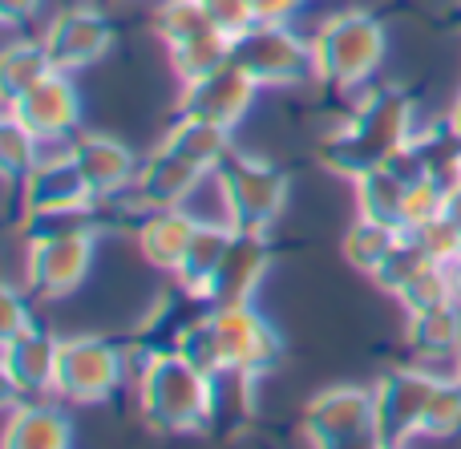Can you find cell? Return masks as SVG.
Returning a JSON list of instances; mask_svg holds the SVG:
<instances>
[{
  "label": "cell",
  "instance_id": "cell-1",
  "mask_svg": "<svg viewBox=\"0 0 461 449\" xmlns=\"http://www.w3.org/2000/svg\"><path fill=\"white\" fill-rule=\"evenodd\" d=\"M417 134V102L401 85H376L357 102V110L320 138V158L344 178H360L365 170L384 166L401 146Z\"/></svg>",
  "mask_w": 461,
  "mask_h": 449
},
{
  "label": "cell",
  "instance_id": "cell-2",
  "mask_svg": "<svg viewBox=\"0 0 461 449\" xmlns=\"http://www.w3.org/2000/svg\"><path fill=\"white\" fill-rule=\"evenodd\" d=\"M134 413L154 434H207L215 429V381L186 364L175 348H162L134 389Z\"/></svg>",
  "mask_w": 461,
  "mask_h": 449
},
{
  "label": "cell",
  "instance_id": "cell-3",
  "mask_svg": "<svg viewBox=\"0 0 461 449\" xmlns=\"http://www.w3.org/2000/svg\"><path fill=\"white\" fill-rule=\"evenodd\" d=\"M316 81L336 94L368 85L389 57V29L373 8H336L312 29Z\"/></svg>",
  "mask_w": 461,
  "mask_h": 449
},
{
  "label": "cell",
  "instance_id": "cell-4",
  "mask_svg": "<svg viewBox=\"0 0 461 449\" xmlns=\"http://www.w3.org/2000/svg\"><path fill=\"white\" fill-rule=\"evenodd\" d=\"M215 186L230 227H251V231H271L292 199L287 170L239 146H230V154L215 166Z\"/></svg>",
  "mask_w": 461,
  "mask_h": 449
},
{
  "label": "cell",
  "instance_id": "cell-5",
  "mask_svg": "<svg viewBox=\"0 0 461 449\" xmlns=\"http://www.w3.org/2000/svg\"><path fill=\"white\" fill-rule=\"evenodd\" d=\"M230 61H235L259 89H287V85L316 81L312 32H300L295 24L255 21L251 29L230 37Z\"/></svg>",
  "mask_w": 461,
  "mask_h": 449
},
{
  "label": "cell",
  "instance_id": "cell-6",
  "mask_svg": "<svg viewBox=\"0 0 461 449\" xmlns=\"http://www.w3.org/2000/svg\"><path fill=\"white\" fill-rule=\"evenodd\" d=\"M122 389H130L122 340L102 337V332L61 337L53 397H61L65 405H105Z\"/></svg>",
  "mask_w": 461,
  "mask_h": 449
},
{
  "label": "cell",
  "instance_id": "cell-7",
  "mask_svg": "<svg viewBox=\"0 0 461 449\" xmlns=\"http://www.w3.org/2000/svg\"><path fill=\"white\" fill-rule=\"evenodd\" d=\"M300 437L316 449H373L376 445L373 389L365 385L320 389L300 413Z\"/></svg>",
  "mask_w": 461,
  "mask_h": 449
},
{
  "label": "cell",
  "instance_id": "cell-8",
  "mask_svg": "<svg viewBox=\"0 0 461 449\" xmlns=\"http://www.w3.org/2000/svg\"><path fill=\"white\" fill-rule=\"evenodd\" d=\"M438 373L425 364H397L373 385L376 405V449H401L421 442V421L438 389Z\"/></svg>",
  "mask_w": 461,
  "mask_h": 449
},
{
  "label": "cell",
  "instance_id": "cell-9",
  "mask_svg": "<svg viewBox=\"0 0 461 449\" xmlns=\"http://www.w3.org/2000/svg\"><path fill=\"white\" fill-rule=\"evenodd\" d=\"M97 231H69L24 239V288L37 300H69L89 280L97 259Z\"/></svg>",
  "mask_w": 461,
  "mask_h": 449
},
{
  "label": "cell",
  "instance_id": "cell-10",
  "mask_svg": "<svg viewBox=\"0 0 461 449\" xmlns=\"http://www.w3.org/2000/svg\"><path fill=\"white\" fill-rule=\"evenodd\" d=\"M113 29L110 13L94 0H81V4H65L57 8L53 16L41 29V40H45L49 57L61 73H86L102 61L105 53L113 49Z\"/></svg>",
  "mask_w": 461,
  "mask_h": 449
},
{
  "label": "cell",
  "instance_id": "cell-11",
  "mask_svg": "<svg viewBox=\"0 0 461 449\" xmlns=\"http://www.w3.org/2000/svg\"><path fill=\"white\" fill-rule=\"evenodd\" d=\"M5 113L24 121L49 150H65V146L81 134L86 105H81V89H77V81H73V73L53 69L45 81H37V85L24 89L13 102H5Z\"/></svg>",
  "mask_w": 461,
  "mask_h": 449
},
{
  "label": "cell",
  "instance_id": "cell-12",
  "mask_svg": "<svg viewBox=\"0 0 461 449\" xmlns=\"http://www.w3.org/2000/svg\"><path fill=\"white\" fill-rule=\"evenodd\" d=\"M211 320H215L227 369L251 373V377H267V373H276L279 364H284V353H287L284 332L255 304L211 308Z\"/></svg>",
  "mask_w": 461,
  "mask_h": 449
},
{
  "label": "cell",
  "instance_id": "cell-13",
  "mask_svg": "<svg viewBox=\"0 0 461 449\" xmlns=\"http://www.w3.org/2000/svg\"><path fill=\"white\" fill-rule=\"evenodd\" d=\"M271 264H276V247H271V231H251V227H230L227 251L219 259L215 275H211L207 300L211 308L227 304H255L263 280H267Z\"/></svg>",
  "mask_w": 461,
  "mask_h": 449
},
{
  "label": "cell",
  "instance_id": "cell-14",
  "mask_svg": "<svg viewBox=\"0 0 461 449\" xmlns=\"http://www.w3.org/2000/svg\"><path fill=\"white\" fill-rule=\"evenodd\" d=\"M255 97H259V85H255L235 61H223L219 69L203 73V77L183 81L175 113L215 121V126H223V130H239V121L251 113Z\"/></svg>",
  "mask_w": 461,
  "mask_h": 449
},
{
  "label": "cell",
  "instance_id": "cell-15",
  "mask_svg": "<svg viewBox=\"0 0 461 449\" xmlns=\"http://www.w3.org/2000/svg\"><path fill=\"white\" fill-rule=\"evenodd\" d=\"M97 194L69 158V150H49L41 166L16 191V215H45V211H94Z\"/></svg>",
  "mask_w": 461,
  "mask_h": 449
},
{
  "label": "cell",
  "instance_id": "cell-16",
  "mask_svg": "<svg viewBox=\"0 0 461 449\" xmlns=\"http://www.w3.org/2000/svg\"><path fill=\"white\" fill-rule=\"evenodd\" d=\"M57 356H61V337L45 324L0 340V373L8 397H53Z\"/></svg>",
  "mask_w": 461,
  "mask_h": 449
},
{
  "label": "cell",
  "instance_id": "cell-17",
  "mask_svg": "<svg viewBox=\"0 0 461 449\" xmlns=\"http://www.w3.org/2000/svg\"><path fill=\"white\" fill-rule=\"evenodd\" d=\"M65 150H69V158L77 162V170L86 175V183L94 186L97 199H113V194L134 191L142 158H138L122 138L97 134V130H81Z\"/></svg>",
  "mask_w": 461,
  "mask_h": 449
},
{
  "label": "cell",
  "instance_id": "cell-18",
  "mask_svg": "<svg viewBox=\"0 0 461 449\" xmlns=\"http://www.w3.org/2000/svg\"><path fill=\"white\" fill-rule=\"evenodd\" d=\"M0 442L8 449H65L73 445V418L61 397H8Z\"/></svg>",
  "mask_w": 461,
  "mask_h": 449
},
{
  "label": "cell",
  "instance_id": "cell-19",
  "mask_svg": "<svg viewBox=\"0 0 461 449\" xmlns=\"http://www.w3.org/2000/svg\"><path fill=\"white\" fill-rule=\"evenodd\" d=\"M194 227H199V219L186 207H150L130 235H134V251L142 256L146 267H154L158 275H175Z\"/></svg>",
  "mask_w": 461,
  "mask_h": 449
},
{
  "label": "cell",
  "instance_id": "cell-20",
  "mask_svg": "<svg viewBox=\"0 0 461 449\" xmlns=\"http://www.w3.org/2000/svg\"><path fill=\"white\" fill-rule=\"evenodd\" d=\"M203 183H207V170L178 158L175 150H167V146L158 142L142 158V166H138L134 194L146 207H186V202L199 194Z\"/></svg>",
  "mask_w": 461,
  "mask_h": 449
},
{
  "label": "cell",
  "instance_id": "cell-21",
  "mask_svg": "<svg viewBox=\"0 0 461 449\" xmlns=\"http://www.w3.org/2000/svg\"><path fill=\"white\" fill-rule=\"evenodd\" d=\"M230 134H235V130H223V126H215V121L175 113V121L162 130L158 142L167 146V150H175L178 158H186V162H194L199 170L215 175V166L230 154V146H235V138Z\"/></svg>",
  "mask_w": 461,
  "mask_h": 449
},
{
  "label": "cell",
  "instance_id": "cell-22",
  "mask_svg": "<svg viewBox=\"0 0 461 449\" xmlns=\"http://www.w3.org/2000/svg\"><path fill=\"white\" fill-rule=\"evenodd\" d=\"M409 348L417 353V364L457 361L461 353V304H441L429 312H413L405 324Z\"/></svg>",
  "mask_w": 461,
  "mask_h": 449
},
{
  "label": "cell",
  "instance_id": "cell-23",
  "mask_svg": "<svg viewBox=\"0 0 461 449\" xmlns=\"http://www.w3.org/2000/svg\"><path fill=\"white\" fill-rule=\"evenodd\" d=\"M227 239H230V223H223V219H199V227H194L191 243H186V251H183V264L170 275L175 288H186L191 296H203L219 267V259H223V251H227Z\"/></svg>",
  "mask_w": 461,
  "mask_h": 449
},
{
  "label": "cell",
  "instance_id": "cell-24",
  "mask_svg": "<svg viewBox=\"0 0 461 449\" xmlns=\"http://www.w3.org/2000/svg\"><path fill=\"white\" fill-rule=\"evenodd\" d=\"M405 178L384 162V166L365 170L360 178H352V199H357V215L365 219H381V223L401 227V215H405V194H409Z\"/></svg>",
  "mask_w": 461,
  "mask_h": 449
},
{
  "label": "cell",
  "instance_id": "cell-25",
  "mask_svg": "<svg viewBox=\"0 0 461 449\" xmlns=\"http://www.w3.org/2000/svg\"><path fill=\"white\" fill-rule=\"evenodd\" d=\"M413 150H417V158H421V166H425V178L441 183L446 191L461 186V130L449 121V113L446 118H438L433 126L417 130Z\"/></svg>",
  "mask_w": 461,
  "mask_h": 449
},
{
  "label": "cell",
  "instance_id": "cell-26",
  "mask_svg": "<svg viewBox=\"0 0 461 449\" xmlns=\"http://www.w3.org/2000/svg\"><path fill=\"white\" fill-rule=\"evenodd\" d=\"M53 69L57 65H53V57H49L41 32L37 37H13L5 45V53H0V97L13 102V97H21L24 89H32L37 81H45Z\"/></svg>",
  "mask_w": 461,
  "mask_h": 449
},
{
  "label": "cell",
  "instance_id": "cell-27",
  "mask_svg": "<svg viewBox=\"0 0 461 449\" xmlns=\"http://www.w3.org/2000/svg\"><path fill=\"white\" fill-rule=\"evenodd\" d=\"M167 61H170V69H175L178 85H183V81H194V77H203V73L219 69L223 61H230V37L223 29H215V24H207V29L191 32L186 40L170 45Z\"/></svg>",
  "mask_w": 461,
  "mask_h": 449
},
{
  "label": "cell",
  "instance_id": "cell-28",
  "mask_svg": "<svg viewBox=\"0 0 461 449\" xmlns=\"http://www.w3.org/2000/svg\"><path fill=\"white\" fill-rule=\"evenodd\" d=\"M397 235H401V227L381 223V219L357 215V223L340 235L344 264H348L352 272H360V275H368V280H373V272L384 264V256H389V247L397 243Z\"/></svg>",
  "mask_w": 461,
  "mask_h": 449
},
{
  "label": "cell",
  "instance_id": "cell-29",
  "mask_svg": "<svg viewBox=\"0 0 461 449\" xmlns=\"http://www.w3.org/2000/svg\"><path fill=\"white\" fill-rule=\"evenodd\" d=\"M170 348H175V353L183 356L186 364H194L199 373H207L211 381H215L219 373L227 369V361H223V345H219L215 320H211V304H207V308H199V312H194L191 320H186L183 328L175 332Z\"/></svg>",
  "mask_w": 461,
  "mask_h": 449
},
{
  "label": "cell",
  "instance_id": "cell-30",
  "mask_svg": "<svg viewBox=\"0 0 461 449\" xmlns=\"http://www.w3.org/2000/svg\"><path fill=\"white\" fill-rule=\"evenodd\" d=\"M45 154H49V146L41 142L24 121H16L13 113H5V121H0V170H5L13 191H21V183L41 166Z\"/></svg>",
  "mask_w": 461,
  "mask_h": 449
},
{
  "label": "cell",
  "instance_id": "cell-31",
  "mask_svg": "<svg viewBox=\"0 0 461 449\" xmlns=\"http://www.w3.org/2000/svg\"><path fill=\"white\" fill-rule=\"evenodd\" d=\"M433 264H438V259L421 247V239H417L413 231H405V227H401V235H397V243L389 247L384 264L373 272V283L381 292H389V296H397L409 280H417V275H421L425 267H433Z\"/></svg>",
  "mask_w": 461,
  "mask_h": 449
},
{
  "label": "cell",
  "instance_id": "cell-32",
  "mask_svg": "<svg viewBox=\"0 0 461 449\" xmlns=\"http://www.w3.org/2000/svg\"><path fill=\"white\" fill-rule=\"evenodd\" d=\"M461 437V377H441L421 421V442H454Z\"/></svg>",
  "mask_w": 461,
  "mask_h": 449
},
{
  "label": "cell",
  "instance_id": "cell-33",
  "mask_svg": "<svg viewBox=\"0 0 461 449\" xmlns=\"http://www.w3.org/2000/svg\"><path fill=\"white\" fill-rule=\"evenodd\" d=\"M150 21H154V37L162 40V49H170L178 40H186L191 32L207 29L211 16L203 8V0H158Z\"/></svg>",
  "mask_w": 461,
  "mask_h": 449
},
{
  "label": "cell",
  "instance_id": "cell-34",
  "mask_svg": "<svg viewBox=\"0 0 461 449\" xmlns=\"http://www.w3.org/2000/svg\"><path fill=\"white\" fill-rule=\"evenodd\" d=\"M393 300L405 308V316L429 312V308H441V304H454V280H449V267L446 264L425 267V272L417 275V280H409Z\"/></svg>",
  "mask_w": 461,
  "mask_h": 449
},
{
  "label": "cell",
  "instance_id": "cell-35",
  "mask_svg": "<svg viewBox=\"0 0 461 449\" xmlns=\"http://www.w3.org/2000/svg\"><path fill=\"white\" fill-rule=\"evenodd\" d=\"M446 194L449 191L441 183H433V178L413 183V186H409V194H405V215H401V227H405V231H413V227L438 219L441 211H446Z\"/></svg>",
  "mask_w": 461,
  "mask_h": 449
},
{
  "label": "cell",
  "instance_id": "cell-36",
  "mask_svg": "<svg viewBox=\"0 0 461 449\" xmlns=\"http://www.w3.org/2000/svg\"><path fill=\"white\" fill-rule=\"evenodd\" d=\"M413 235L421 239V247L429 251L438 264H454V259L461 256V227L446 215V211H441L438 219H429V223L413 227Z\"/></svg>",
  "mask_w": 461,
  "mask_h": 449
},
{
  "label": "cell",
  "instance_id": "cell-37",
  "mask_svg": "<svg viewBox=\"0 0 461 449\" xmlns=\"http://www.w3.org/2000/svg\"><path fill=\"white\" fill-rule=\"evenodd\" d=\"M37 328V312H32V292L29 288H13L8 283L5 292H0V340H13L21 337V332Z\"/></svg>",
  "mask_w": 461,
  "mask_h": 449
},
{
  "label": "cell",
  "instance_id": "cell-38",
  "mask_svg": "<svg viewBox=\"0 0 461 449\" xmlns=\"http://www.w3.org/2000/svg\"><path fill=\"white\" fill-rule=\"evenodd\" d=\"M203 8H207L211 24H215V29H223L227 37H239L243 29H251V24H255L251 0H203Z\"/></svg>",
  "mask_w": 461,
  "mask_h": 449
},
{
  "label": "cell",
  "instance_id": "cell-39",
  "mask_svg": "<svg viewBox=\"0 0 461 449\" xmlns=\"http://www.w3.org/2000/svg\"><path fill=\"white\" fill-rule=\"evenodd\" d=\"M255 21L263 24H295V16L308 8V0H251Z\"/></svg>",
  "mask_w": 461,
  "mask_h": 449
},
{
  "label": "cell",
  "instance_id": "cell-40",
  "mask_svg": "<svg viewBox=\"0 0 461 449\" xmlns=\"http://www.w3.org/2000/svg\"><path fill=\"white\" fill-rule=\"evenodd\" d=\"M45 8V0H0V16L8 29H24L37 21V13Z\"/></svg>",
  "mask_w": 461,
  "mask_h": 449
},
{
  "label": "cell",
  "instance_id": "cell-41",
  "mask_svg": "<svg viewBox=\"0 0 461 449\" xmlns=\"http://www.w3.org/2000/svg\"><path fill=\"white\" fill-rule=\"evenodd\" d=\"M446 215L454 219V223L461 227V186H454V191L446 194Z\"/></svg>",
  "mask_w": 461,
  "mask_h": 449
},
{
  "label": "cell",
  "instance_id": "cell-42",
  "mask_svg": "<svg viewBox=\"0 0 461 449\" xmlns=\"http://www.w3.org/2000/svg\"><path fill=\"white\" fill-rule=\"evenodd\" d=\"M449 267V280H454V300L461 304V256L454 259V264H446Z\"/></svg>",
  "mask_w": 461,
  "mask_h": 449
},
{
  "label": "cell",
  "instance_id": "cell-43",
  "mask_svg": "<svg viewBox=\"0 0 461 449\" xmlns=\"http://www.w3.org/2000/svg\"><path fill=\"white\" fill-rule=\"evenodd\" d=\"M449 121L461 130V89H457V97H454V105H449Z\"/></svg>",
  "mask_w": 461,
  "mask_h": 449
},
{
  "label": "cell",
  "instance_id": "cell-44",
  "mask_svg": "<svg viewBox=\"0 0 461 449\" xmlns=\"http://www.w3.org/2000/svg\"><path fill=\"white\" fill-rule=\"evenodd\" d=\"M457 377H461V353H457Z\"/></svg>",
  "mask_w": 461,
  "mask_h": 449
}]
</instances>
